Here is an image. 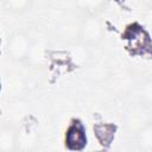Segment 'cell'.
Here are the masks:
<instances>
[{
  "instance_id": "6da1fadb",
  "label": "cell",
  "mask_w": 152,
  "mask_h": 152,
  "mask_svg": "<svg viewBox=\"0 0 152 152\" xmlns=\"http://www.w3.org/2000/svg\"><path fill=\"white\" fill-rule=\"evenodd\" d=\"M122 38L127 42L126 48L131 51L132 55L152 56V42L150 39V36L138 23L128 25L122 34Z\"/></svg>"
},
{
  "instance_id": "7a4b0ae2",
  "label": "cell",
  "mask_w": 152,
  "mask_h": 152,
  "mask_svg": "<svg viewBox=\"0 0 152 152\" xmlns=\"http://www.w3.org/2000/svg\"><path fill=\"white\" fill-rule=\"evenodd\" d=\"M87 145L86 128L81 120L72 119L65 133V146L71 151H81Z\"/></svg>"
}]
</instances>
